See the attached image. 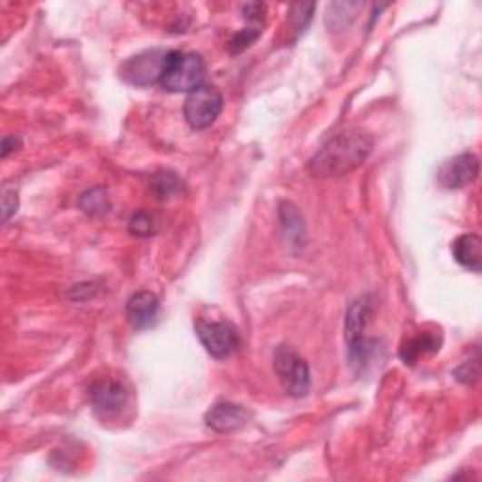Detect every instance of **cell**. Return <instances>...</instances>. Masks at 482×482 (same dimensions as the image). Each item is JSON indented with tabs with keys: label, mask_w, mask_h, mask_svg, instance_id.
Here are the masks:
<instances>
[{
	"label": "cell",
	"mask_w": 482,
	"mask_h": 482,
	"mask_svg": "<svg viewBox=\"0 0 482 482\" xmlns=\"http://www.w3.org/2000/svg\"><path fill=\"white\" fill-rule=\"evenodd\" d=\"M452 255L460 266L478 273L482 268V245L477 234H462L452 241Z\"/></svg>",
	"instance_id": "cell-12"
},
{
	"label": "cell",
	"mask_w": 482,
	"mask_h": 482,
	"mask_svg": "<svg viewBox=\"0 0 482 482\" xmlns=\"http://www.w3.org/2000/svg\"><path fill=\"white\" fill-rule=\"evenodd\" d=\"M206 63L192 52H168L161 85L168 93H192L204 85Z\"/></svg>",
	"instance_id": "cell-2"
},
{
	"label": "cell",
	"mask_w": 482,
	"mask_h": 482,
	"mask_svg": "<svg viewBox=\"0 0 482 482\" xmlns=\"http://www.w3.org/2000/svg\"><path fill=\"white\" fill-rule=\"evenodd\" d=\"M91 403L96 415L100 417H112L119 413L126 401H129V392L124 385L117 379H103L93 385L91 389Z\"/></svg>",
	"instance_id": "cell-8"
},
{
	"label": "cell",
	"mask_w": 482,
	"mask_h": 482,
	"mask_svg": "<svg viewBox=\"0 0 482 482\" xmlns=\"http://www.w3.org/2000/svg\"><path fill=\"white\" fill-rule=\"evenodd\" d=\"M478 175V159L473 153H460L445 161L438 172V182L445 189H462Z\"/></svg>",
	"instance_id": "cell-9"
},
{
	"label": "cell",
	"mask_w": 482,
	"mask_h": 482,
	"mask_svg": "<svg viewBox=\"0 0 482 482\" xmlns=\"http://www.w3.org/2000/svg\"><path fill=\"white\" fill-rule=\"evenodd\" d=\"M3 211H5V221H8V219L17 211V194H15V191L5 189V196H3Z\"/></svg>",
	"instance_id": "cell-19"
},
{
	"label": "cell",
	"mask_w": 482,
	"mask_h": 482,
	"mask_svg": "<svg viewBox=\"0 0 482 482\" xmlns=\"http://www.w3.org/2000/svg\"><path fill=\"white\" fill-rule=\"evenodd\" d=\"M126 319L134 330H145L157 320L159 315V298L149 290H140L131 296L124 308Z\"/></svg>",
	"instance_id": "cell-11"
},
{
	"label": "cell",
	"mask_w": 482,
	"mask_h": 482,
	"mask_svg": "<svg viewBox=\"0 0 482 482\" xmlns=\"http://www.w3.org/2000/svg\"><path fill=\"white\" fill-rule=\"evenodd\" d=\"M129 231L133 236L136 238H149L151 234H155L157 231V222L153 219V215H149L145 211H138L131 217L129 222Z\"/></svg>",
	"instance_id": "cell-15"
},
{
	"label": "cell",
	"mask_w": 482,
	"mask_h": 482,
	"mask_svg": "<svg viewBox=\"0 0 482 482\" xmlns=\"http://www.w3.org/2000/svg\"><path fill=\"white\" fill-rule=\"evenodd\" d=\"M371 315V303L368 298H360L352 303L345 317V339L349 343V354L352 366H362L368 360L369 341L366 339V326Z\"/></svg>",
	"instance_id": "cell-4"
},
{
	"label": "cell",
	"mask_w": 482,
	"mask_h": 482,
	"mask_svg": "<svg viewBox=\"0 0 482 482\" xmlns=\"http://www.w3.org/2000/svg\"><path fill=\"white\" fill-rule=\"evenodd\" d=\"M221 112H222V94L217 87L211 85H200L198 89L189 93L183 104L185 119L191 124V129L194 131L208 129V126H211L217 121Z\"/></svg>",
	"instance_id": "cell-3"
},
{
	"label": "cell",
	"mask_w": 482,
	"mask_h": 482,
	"mask_svg": "<svg viewBox=\"0 0 482 482\" xmlns=\"http://www.w3.org/2000/svg\"><path fill=\"white\" fill-rule=\"evenodd\" d=\"M21 147V142L15 136H6L3 142V159H6L15 149Z\"/></svg>",
	"instance_id": "cell-20"
},
{
	"label": "cell",
	"mask_w": 482,
	"mask_h": 482,
	"mask_svg": "<svg viewBox=\"0 0 482 482\" xmlns=\"http://www.w3.org/2000/svg\"><path fill=\"white\" fill-rule=\"evenodd\" d=\"M281 219L285 224V232L290 240H300L303 236V219L292 204H285L281 211Z\"/></svg>",
	"instance_id": "cell-16"
},
{
	"label": "cell",
	"mask_w": 482,
	"mask_h": 482,
	"mask_svg": "<svg viewBox=\"0 0 482 482\" xmlns=\"http://www.w3.org/2000/svg\"><path fill=\"white\" fill-rule=\"evenodd\" d=\"M243 12H245L247 19H257L264 12V5H245Z\"/></svg>",
	"instance_id": "cell-21"
},
{
	"label": "cell",
	"mask_w": 482,
	"mask_h": 482,
	"mask_svg": "<svg viewBox=\"0 0 482 482\" xmlns=\"http://www.w3.org/2000/svg\"><path fill=\"white\" fill-rule=\"evenodd\" d=\"M273 366L275 373L279 375V380H281L285 390L290 396L301 398L310 392L311 387L310 366L306 364V360L300 359L290 347L281 345L275 350Z\"/></svg>",
	"instance_id": "cell-5"
},
{
	"label": "cell",
	"mask_w": 482,
	"mask_h": 482,
	"mask_svg": "<svg viewBox=\"0 0 482 482\" xmlns=\"http://www.w3.org/2000/svg\"><path fill=\"white\" fill-rule=\"evenodd\" d=\"M373 149V138L364 129H347L330 138L310 162L315 177H341L362 166Z\"/></svg>",
	"instance_id": "cell-1"
},
{
	"label": "cell",
	"mask_w": 482,
	"mask_h": 482,
	"mask_svg": "<svg viewBox=\"0 0 482 482\" xmlns=\"http://www.w3.org/2000/svg\"><path fill=\"white\" fill-rule=\"evenodd\" d=\"M196 336L204 349L217 360H224L240 349V334L234 324L226 320H198Z\"/></svg>",
	"instance_id": "cell-6"
},
{
	"label": "cell",
	"mask_w": 482,
	"mask_h": 482,
	"mask_svg": "<svg viewBox=\"0 0 482 482\" xmlns=\"http://www.w3.org/2000/svg\"><path fill=\"white\" fill-rule=\"evenodd\" d=\"M166 57L168 52H162V49H147V52H142L136 57L126 61L121 70V75L126 82L138 87L153 85L155 82H161Z\"/></svg>",
	"instance_id": "cell-7"
},
{
	"label": "cell",
	"mask_w": 482,
	"mask_h": 482,
	"mask_svg": "<svg viewBox=\"0 0 482 482\" xmlns=\"http://www.w3.org/2000/svg\"><path fill=\"white\" fill-rule=\"evenodd\" d=\"M247 420H249L247 409L231 401H219L206 413L208 428L219 431V434H231V431L243 428Z\"/></svg>",
	"instance_id": "cell-10"
},
{
	"label": "cell",
	"mask_w": 482,
	"mask_h": 482,
	"mask_svg": "<svg viewBox=\"0 0 482 482\" xmlns=\"http://www.w3.org/2000/svg\"><path fill=\"white\" fill-rule=\"evenodd\" d=\"M439 345H441V339L436 334L422 332L401 347L399 357L405 364H415L420 357H426V354L429 352L439 350Z\"/></svg>",
	"instance_id": "cell-13"
},
{
	"label": "cell",
	"mask_w": 482,
	"mask_h": 482,
	"mask_svg": "<svg viewBox=\"0 0 482 482\" xmlns=\"http://www.w3.org/2000/svg\"><path fill=\"white\" fill-rule=\"evenodd\" d=\"M261 36V31L257 29H245V31H241V33H238L234 38H232V42H231V52L232 54H240V52H243V49H247L252 42H255L257 38Z\"/></svg>",
	"instance_id": "cell-18"
},
{
	"label": "cell",
	"mask_w": 482,
	"mask_h": 482,
	"mask_svg": "<svg viewBox=\"0 0 482 482\" xmlns=\"http://www.w3.org/2000/svg\"><path fill=\"white\" fill-rule=\"evenodd\" d=\"M80 208L87 215H103L110 208L106 191L103 187H94V189L84 192L80 198Z\"/></svg>",
	"instance_id": "cell-14"
},
{
	"label": "cell",
	"mask_w": 482,
	"mask_h": 482,
	"mask_svg": "<svg viewBox=\"0 0 482 482\" xmlns=\"http://www.w3.org/2000/svg\"><path fill=\"white\" fill-rule=\"evenodd\" d=\"M177 189H180V177L172 172H159L153 177V191L159 198L172 196Z\"/></svg>",
	"instance_id": "cell-17"
}]
</instances>
